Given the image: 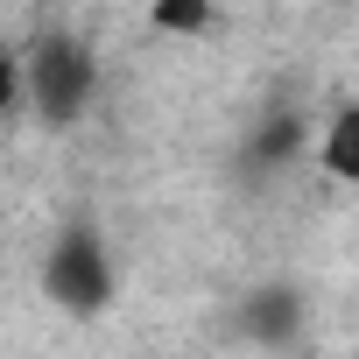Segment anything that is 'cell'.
Here are the masks:
<instances>
[{"label":"cell","instance_id":"obj_5","mask_svg":"<svg viewBox=\"0 0 359 359\" xmlns=\"http://www.w3.org/2000/svg\"><path fill=\"white\" fill-rule=\"evenodd\" d=\"M148 29L155 36H212L219 29V8H212V0H155Z\"/></svg>","mask_w":359,"mask_h":359},{"label":"cell","instance_id":"obj_6","mask_svg":"<svg viewBox=\"0 0 359 359\" xmlns=\"http://www.w3.org/2000/svg\"><path fill=\"white\" fill-rule=\"evenodd\" d=\"M22 99H29V64H22V50H0V120Z\"/></svg>","mask_w":359,"mask_h":359},{"label":"cell","instance_id":"obj_1","mask_svg":"<svg viewBox=\"0 0 359 359\" xmlns=\"http://www.w3.org/2000/svg\"><path fill=\"white\" fill-rule=\"evenodd\" d=\"M43 296L64 310V317H106L113 296H120V268H113V247L92 219H71L57 226L50 254H43Z\"/></svg>","mask_w":359,"mask_h":359},{"label":"cell","instance_id":"obj_3","mask_svg":"<svg viewBox=\"0 0 359 359\" xmlns=\"http://www.w3.org/2000/svg\"><path fill=\"white\" fill-rule=\"evenodd\" d=\"M303 324H310V303H303L296 282H254V289L240 296V310H233V331H240L247 345H261V352L303 345Z\"/></svg>","mask_w":359,"mask_h":359},{"label":"cell","instance_id":"obj_4","mask_svg":"<svg viewBox=\"0 0 359 359\" xmlns=\"http://www.w3.org/2000/svg\"><path fill=\"white\" fill-rule=\"evenodd\" d=\"M317 169L331 176V184L359 191V99L331 106V120H324V134H317Z\"/></svg>","mask_w":359,"mask_h":359},{"label":"cell","instance_id":"obj_2","mask_svg":"<svg viewBox=\"0 0 359 359\" xmlns=\"http://www.w3.org/2000/svg\"><path fill=\"white\" fill-rule=\"evenodd\" d=\"M29 64V106L43 127H78L99 99V57L78 43V36H36V50H22Z\"/></svg>","mask_w":359,"mask_h":359}]
</instances>
